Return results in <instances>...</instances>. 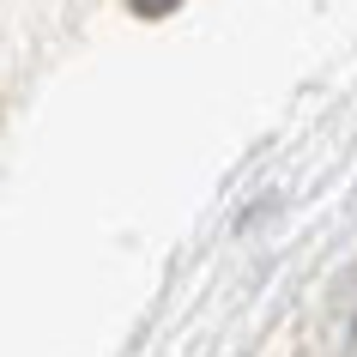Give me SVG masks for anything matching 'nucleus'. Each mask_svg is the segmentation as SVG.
<instances>
[{
  "instance_id": "nucleus-1",
  "label": "nucleus",
  "mask_w": 357,
  "mask_h": 357,
  "mask_svg": "<svg viewBox=\"0 0 357 357\" xmlns=\"http://www.w3.org/2000/svg\"><path fill=\"white\" fill-rule=\"evenodd\" d=\"M327 357H357V273H345L327 303Z\"/></svg>"
},
{
  "instance_id": "nucleus-2",
  "label": "nucleus",
  "mask_w": 357,
  "mask_h": 357,
  "mask_svg": "<svg viewBox=\"0 0 357 357\" xmlns=\"http://www.w3.org/2000/svg\"><path fill=\"white\" fill-rule=\"evenodd\" d=\"M128 6L139 13V19H164V13H176L182 0H128Z\"/></svg>"
}]
</instances>
